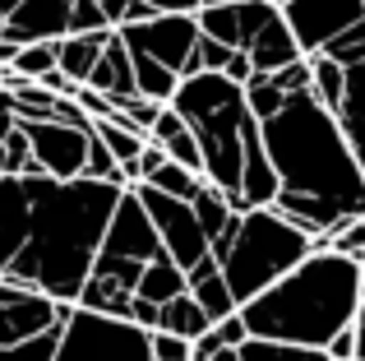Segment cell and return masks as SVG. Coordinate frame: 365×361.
Here are the masks:
<instances>
[{"label":"cell","instance_id":"cell-8","mask_svg":"<svg viewBox=\"0 0 365 361\" xmlns=\"http://www.w3.org/2000/svg\"><path fill=\"white\" fill-rule=\"evenodd\" d=\"M56 361H153V334L130 320L93 315V310L74 306Z\"/></svg>","mask_w":365,"mask_h":361},{"label":"cell","instance_id":"cell-17","mask_svg":"<svg viewBox=\"0 0 365 361\" xmlns=\"http://www.w3.org/2000/svg\"><path fill=\"white\" fill-rule=\"evenodd\" d=\"M310 93H314V102H319L324 111H333V116H338L342 93H347V70H342V65H333L329 56H310Z\"/></svg>","mask_w":365,"mask_h":361},{"label":"cell","instance_id":"cell-26","mask_svg":"<svg viewBox=\"0 0 365 361\" xmlns=\"http://www.w3.org/2000/svg\"><path fill=\"white\" fill-rule=\"evenodd\" d=\"M153 361H195V343L171 334H153Z\"/></svg>","mask_w":365,"mask_h":361},{"label":"cell","instance_id":"cell-28","mask_svg":"<svg viewBox=\"0 0 365 361\" xmlns=\"http://www.w3.org/2000/svg\"><path fill=\"white\" fill-rule=\"evenodd\" d=\"M227 79H232V83H241V88H245V83L255 79V61H250L245 51H232V61H227Z\"/></svg>","mask_w":365,"mask_h":361},{"label":"cell","instance_id":"cell-29","mask_svg":"<svg viewBox=\"0 0 365 361\" xmlns=\"http://www.w3.org/2000/svg\"><path fill=\"white\" fill-rule=\"evenodd\" d=\"M329 357L333 361H356V329H347V334H338L329 343Z\"/></svg>","mask_w":365,"mask_h":361},{"label":"cell","instance_id":"cell-6","mask_svg":"<svg viewBox=\"0 0 365 361\" xmlns=\"http://www.w3.org/2000/svg\"><path fill=\"white\" fill-rule=\"evenodd\" d=\"M314 250H329V245H319L301 227H292L277 208H250V213H241L232 241L217 250V269H222L227 292L241 310L259 292L273 288L277 278H287L301 260H310Z\"/></svg>","mask_w":365,"mask_h":361},{"label":"cell","instance_id":"cell-7","mask_svg":"<svg viewBox=\"0 0 365 361\" xmlns=\"http://www.w3.org/2000/svg\"><path fill=\"white\" fill-rule=\"evenodd\" d=\"M199 33L213 37V42L245 51L255 61V74H277L292 61H301V46H296L287 14L273 9L268 0H245V5H213L199 9Z\"/></svg>","mask_w":365,"mask_h":361},{"label":"cell","instance_id":"cell-31","mask_svg":"<svg viewBox=\"0 0 365 361\" xmlns=\"http://www.w3.org/2000/svg\"><path fill=\"white\" fill-rule=\"evenodd\" d=\"M19 5H24V0H0V24H5V19H9V14H14V9H19Z\"/></svg>","mask_w":365,"mask_h":361},{"label":"cell","instance_id":"cell-36","mask_svg":"<svg viewBox=\"0 0 365 361\" xmlns=\"http://www.w3.org/2000/svg\"><path fill=\"white\" fill-rule=\"evenodd\" d=\"M361 223H365V218H361Z\"/></svg>","mask_w":365,"mask_h":361},{"label":"cell","instance_id":"cell-12","mask_svg":"<svg viewBox=\"0 0 365 361\" xmlns=\"http://www.w3.org/2000/svg\"><path fill=\"white\" fill-rule=\"evenodd\" d=\"M74 9H79V0H24V5L0 24V42H9V46L61 42V37H70Z\"/></svg>","mask_w":365,"mask_h":361},{"label":"cell","instance_id":"cell-33","mask_svg":"<svg viewBox=\"0 0 365 361\" xmlns=\"http://www.w3.org/2000/svg\"><path fill=\"white\" fill-rule=\"evenodd\" d=\"M213 361H241V347H236V352H217Z\"/></svg>","mask_w":365,"mask_h":361},{"label":"cell","instance_id":"cell-21","mask_svg":"<svg viewBox=\"0 0 365 361\" xmlns=\"http://www.w3.org/2000/svg\"><path fill=\"white\" fill-rule=\"evenodd\" d=\"M241 361H333V357L329 352H310V347H287V343L250 338V343H241Z\"/></svg>","mask_w":365,"mask_h":361},{"label":"cell","instance_id":"cell-24","mask_svg":"<svg viewBox=\"0 0 365 361\" xmlns=\"http://www.w3.org/2000/svg\"><path fill=\"white\" fill-rule=\"evenodd\" d=\"M19 135V102L9 88H0V176H9V144Z\"/></svg>","mask_w":365,"mask_h":361},{"label":"cell","instance_id":"cell-19","mask_svg":"<svg viewBox=\"0 0 365 361\" xmlns=\"http://www.w3.org/2000/svg\"><path fill=\"white\" fill-rule=\"evenodd\" d=\"M245 102H250V116L264 126V121H273L277 111L287 107V93L273 83V74H255V79L245 83Z\"/></svg>","mask_w":365,"mask_h":361},{"label":"cell","instance_id":"cell-32","mask_svg":"<svg viewBox=\"0 0 365 361\" xmlns=\"http://www.w3.org/2000/svg\"><path fill=\"white\" fill-rule=\"evenodd\" d=\"M213 5H245V0H204V9H213Z\"/></svg>","mask_w":365,"mask_h":361},{"label":"cell","instance_id":"cell-27","mask_svg":"<svg viewBox=\"0 0 365 361\" xmlns=\"http://www.w3.org/2000/svg\"><path fill=\"white\" fill-rule=\"evenodd\" d=\"M153 14H199L204 0H143Z\"/></svg>","mask_w":365,"mask_h":361},{"label":"cell","instance_id":"cell-22","mask_svg":"<svg viewBox=\"0 0 365 361\" xmlns=\"http://www.w3.org/2000/svg\"><path fill=\"white\" fill-rule=\"evenodd\" d=\"M319 56H329V61L342 65V70H356V65H365V19H361L356 28H347V33H338Z\"/></svg>","mask_w":365,"mask_h":361},{"label":"cell","instance_id":"cell-30","mask_svg":"<svg viewBox=\"0 0 365 361\" xmlns=\"http://www.w3.org/2000/svg\"><path fill=\"white\" fill-rule=\"evenodd\" d=\"M356 361H365V301H361V310H356Z\"/></svg>","mask_w":365,"mask_h":361},{"label":"cell","instance_id":"cell-25","mask_svg":"<svg viewBox=\"0 0 365 361\" xmlns=\"http://www.w3.org/2000/svg\"><path fill=\"white\" fill-rule=\"evenodd\" d=\"M273 83L287 93V98H296V93H310V56L292 61L287 70H277V74H273Z\"/></svg>","mask_w":365,"mask_h":361},{"label":"cell","instance_id":"cell-18","mask_svg":"<svg viewBox=\"0 0 365 361\" xmlns=\"http://www.w3.org/2000/svg\"><path fill=\"white\" fill-rule=\"evenodd\" d=\"M143 185H153V190H162V195H171V199H185V204H195L199 195H204V185L208 180L204 176H195V172H185L180 163H167L153 180H143Z\"/></svg>","mask_w":365,"mask_h":361},{"label":"cell","instance_id":"cell-20","mask_svg":"<svg viewBox=\"0 0 365 361\" xmlns=\"http://www.w3.org/2000/svg\"><path fill=\"white\" fill-rule=\"evenodd\" d=\"M14 79H28V83H42L46 74L56 70V42H33V46H19L14 56Z\"/></svg>","mask_w":365,"mask_h":361},{"label":"cell","instance_id":"cell-1","mask_svg":"<svg viewBox=\"0 0 365 361\" xmlns=\"http://www.w3.org/2000/svg\"><path fill=\"white\" fill-rule=\"evenodd\" d=\"M264 148L277 172V213L319 245H329L347 223L365 218V172L342 135L338 116L296 93L273 121H264Z\"/></svg>","mask_w":365,"mask_h":361},{"label":"cell","instance_id":"cell-4","mask_svg":"<svg viewBox=\"0 0 365 361\" xmlns=\"http://www.w3.org/2000/svg\"><path fill=\"white\" fill-rule=\"evenodd\" d=\"M361 301H365V264L338 250H314L287 278H277L250 306H241V320L250 338L329 352L333 338L356 325Z\"/></svg>","mask_w":365,"mask_h":361},{"label":"cell","instance_id":"cell-3","mask_svg":"<svg viewBox=\"0 0 365 361\" xmlns=\"http://www.w3.org/2000/svg\"><path fill=\"white\" fill-rule=\"evenodd\" d=\"M190 135L204 153V180L236 208H273L277 204V172L268 163L264 130L250 116L245 88L227 74H195L180 79V93L171 98Z\"/></svg>","mask_w":365,"mask_h":361},{"label":"cell","instance_id":"cell-11","mask_svg":"<svg viewBox=\"0 0 365 361\" xmlns=\"http://www.w3.org/2000/svg\"><path fill=\"white\" fill-rule=\"evenodd\" d=\"M282 14L301 56H319L338 33H347L365 19V0H292Z\"/></svg>","mask_w":365,"mask_h":361},{"label":"cell","instance_id":"cell-34","mask_svg":"<svg viewBox=\"0 0 365 361\" xmlns=\"http://www.w3.org/2000/svg\"><path fill=\"white\" fill-rule=\"evenodd\" d=\"M268 5H273V9H287V5H292V0H268Z\"/></svg>","mask_w":365,"mask_h":361},{"label":"cell","instance_id":"cell-23","mask_svg":"<svg viewBox=\"0 0 365 361\" xmlns=\"http://www.w3.org/2000/svg\"><path fill=\"white\" fill-rule=\"evenodd\" d=\"M162 148H167V158H171V163H180L185 172L204 176V153H199V139L190 135V126H185V130H176L171 139H162Z\"/></svg>","mask_w":365,"mask_h":361},{"label":"cell","instance_id":"cell-9","mask_svg":"<svg viewBox=\"0 0 365 361\" xmlns=\"http://www.w3.org/2000/svg\"><path fill=\"white\" fill-rule=\"evenodd\" d=\"M19 126H24L33 163L46 180H83L93 126H70V121H56V116H24V111H19Z\"/></svg>","mask_w":365,"mask_h":361},{"label":"cell","instance_id":"cell-14","mask_svg":"<svg viewBox=\"0 0 365 361\" xmlns=\"http://www.w3.org/2000/svg\"><path fill=\"white\" fill-rule=\"evenodd\" d=\"M107 37L111 33H70V37H61V42H56V70H61L74 88H83V83L93 79V70H98L102 51H107Z\"/></svg>","mask_w":365,"mask_h":361},{"label":"cell","instance_id":"cell-35","mask_svg":"<svg viewBox=\"0 0 365 361\" xmlns=\"http://www.w3.org/2000/svg\"><path fill=\"white\" fill-rule=\"evenodd\" d=\"M88 5H102V0H79V9H88Z\"/></svg>","mask_w":365,"mask_h":361},{"label":"cell","instance_id":"cell-16","mask_svg":"<svg viewBox=\"0 0 365 361\" xmlns=\"http://www.w3.org/2000/svg\"><path fill=\"white\" fill-rule=\"evenodd\" d=\"M208 329H213L208 310L185 292V297H176V301H167V306H162L158 329H153V334H171V338H185V343H199Z\"/></svg>","mask_w":365,"mask_h":361},{"label":"cell","instance_id":"cell-13","mask_svg":"<svg viewBox=\"0 0 365 361\" xmlns=\"http://www.w3.org/2000/svg\"><path fill=\"white\" fill-rule=\"evenodd\" d=\"M83 88L102 93V98H111V102L139 98V83H134V56H130V46H125L120 33L107 37V51H102L98 70H93V79L83 83Z\"/></svg>","mask_w":365,"mask_h":361},{"label":"cell","instance_id":"cell-5","mask_svg":"<svg viewBox=\"0 0 365 361\" xmlns=\"http://www.w3.org/2000/svg\"><path fill=\"white\" fill-rule=\"evenodd\" d=\"M162 255H167V250H162L158 227L148 223L139 195L125 190L116 218H111L107 236H102V250H98V260H93V273H88V283H83L79 306L93 310V315L130 320L134 297H139L148 269L162 260Z\"/></svg>","mask_w":365,"mask_h":361},{"label":"cell","instance_id":"cell-2","mask_svg":"<svg viewBox=\"0 0 365 361\" xmlns=\"http://www.w3.org/2000/svg\"><path fill=\"white\" fill-rule=\"evenodd\" d=\"M120 185L107 180H46L37 176L33 227L5 283L42 292L51 301L79 306L93 260L102 250L111 218L120 208Z\"/></svg>","mask_w":365,"mask_h":361},{"label":"cell","instance_id":"cell-10","mask_svg":"<svg viewBox=\"0 0 365 361\" xmlns=\"http://www.w3.org/2000/svg\"><path fill=\"white\" fill-rule=\"evenodd\" d=\"M125 46L148 61L167 65L171 74L190 79V65H195V46H199V19L195 14H158L148 24H134V28H120Z\"/></svg>","mask_w":365,"mask_h":361},{"label":"cell","instance_id":"cell-15","mask_svg":"<svg viewBox=\"0 0 365 361\" xmlns=\"http://www.w3.org/2000/svg\"><path fill=\"white\" fill-rule=\"evenodd\" d=\"M338 126L365 172V65L347 70V93H342V107H338Z\"/></svg>","mask_w":365,"mask_h":361}]
</instances>
